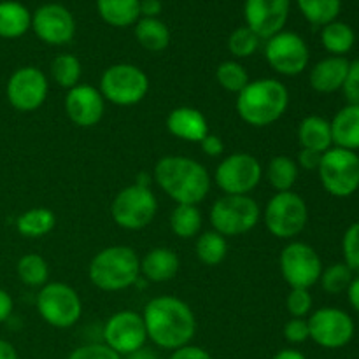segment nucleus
Wrapping results in <instances>:
<instances>
[{
  "instance_id": "nucleus-1",
  "label": "nucleus",
  "mask_w": 359,
  "mask_h": 359,
  "mask_svg": "<svg viewBox=\"0 0 359 359\" xmlns=\"http://www.w3.org/2000/svg\"><path fill=\"white\" fill-rule=\"evenodd\" d=\"M147 340L165 351H175L191 344L196 335V318L193 309L177 297H156L142 312Z\"/></svg>"
},
{
  "instance_id": "nucleus-2",
  "label": "nucleus",
  "mask_w": 359,
  "mask_h": 359,
  "mask_svg": "<svg viewBox=\"0 0 359 359\" xmlns=\"http://www.w3.org/2000/svg\"><path fill=\"white\" fill-rule=\"evenodd\" d=\"M153 179L175 203L198 205L210 191V175L200 161L188 156L168 154L154 165Z\"/></svg>"
},
{
  "instance_id": "nucleus-3",
  "label": "nucleus",
  "mask_w": 359,
  "mask_h": 359,
  "mask_svg": "<svg viewBox=\"0 0 359 359\" xmlns=\"http://www.w3.org/2000/svg\"><path fill=\"white\" fill-rule=\"evenodd\" d=\"M235 107L242 121L249 126L265 128L286 114L290 107V91L286 84L273 77L249 81L248 86L237 95Z\"/></svg>"
},
{
  "instance_id": "nucleus-4",
  "label": "nucleus",
  "mask_w": 359,
  "mask_h": 359,
  "mask_svg": "<svg viewBox=\"0 0 359 359\" xmlns=\"http://www.w3.org/2000/svg\"><path fill=\"white\" fill-rule=\"evenodd\" d=\"M88 277L100 291L116 293L128 290L140 279V258L128 245H109L93 256Z\"/></svg>"
},
{
  "instance_id": "nucleus-5",
  "label": "nucleus",
  "mask_w": 359,
  "mask_h": 359,
  "mask_svg": "<svg viewBox=\"0 0 359 359\" xmlns=\"http://www.w3.org/2000/svg\"><path fill=\"white\" fill-rule=\"evenodd\" d=\"M262 209L249 195H223L212 203L209 221L223 237H238L258 226Z\"/></svg>"
},
{
  "instance_id": "nucleus-6",
  "label": "nucleus",
  "mask_w": 359,
  "mask_h": 359,
  "mask_svg": "<svg viewBox=\"0 0 359 359\" xmlns=\"http://www.w3.org/2000/svg\"><path fill=\"white\" fill-rule=\"evenodd\" d=\"M98 90L105 102L119 107H130L147 97L149 77L133 63H114L104 70Z\"/></svg>"
},
{
  "instance_id": "nucleus-7",
  "label": "nucleus",
  "mask_w": 359,
  "mask_h": 359,
  "mask_svg": "<svg viewBox=\"0 0 359 359\" xmlns=\"http://www.w3.org/2000/svg\"><path fill=\"white\" fill-rule=\"evenodd\" d=\"M263 221L273 237L291 241L307 226L309 207L298 193H276L263 210Z\"/></svg>"
},
{
  "instance_id": "nucleus-8",
  "label": "nucleus",
  "mask_w": 359,
  "mask_h": 359,
  "mask_svg": "<svg viewBox=\"0 0 359 359\" xmlns=\"http://www.w3.org/2000/svg\"><path fill=\"white\" fill-rule=\"evenodd\" d=\"M156 212L158 200L147 186H126L111 203L112 221L128 231H139L149 226L156 217Z\"/></svg>"
},
{
  "instance_id": "nucleus-9",
  "label": "nucleus",
  "mask_w": 359,
  "mask_h": 359,
  "mask_svg": "<svg viewBox=\"0 0 359 359\" xmlns=\"http://www.w3.org/2000/svg\"><path fill=\"white\" fill-rule=\"evenodd\" d=\"M37 312L46 325L67 330L77 325L83 316L79 293L65 283H48L37 293Z\"/></svg>"
},
{
  "instance_id": "nucleus-10",
  "label": "nucleus",
  "mask_w": 359,
  "mask_h": 359,
  "mask_svg": "<svg viewBox=\"0 0 359 359\" xmlns=\"http://www.w3.org/2000/svg\"><path fill=\"white\" fill-rule=\"evenodd\" d=\"M318 174L330 195L347 198L359 189V154L342 147H330L323 153Z\"/></svg>"
},
{
  "instance_id": "nucleus-11",
  "label": "nucleus",
  "mask_w": 359,
  "mask_h": 359,
  "mask_svg": "<svg viewBox=\"0 0 359 359\" xmlns=\"http://www.w3.org/2000/svg\"><path fill=\"white\" fill-rule=\"evenodd\" d=\"M263 177V167L249 153H233L223 158L214 172V182L224 195H249L258 188Z\"/></svg>"
},
{
  "instance_id": "nucleus-12",
  "label": "nucleus",
  "mask_w": 359,
  "mask_h": 359,
  "mask_svg": "<svg viewBox=\"0 0 359 359\" xmlns=\"http://www.w3.org/2000/svg\"><path fill=\"white\" fill-rule=\"evenodd\" d=\"M279 266L283 279L290 287L311 290L319 283L323 273L321 256L312 245L293 241L280 251Z\"/></svg>"
},
{
  "instance_id": "nucleus-13",
  "label": "nucleus",
  "mask_w": 359,
  "mask_h": 359,
  "mask_svg": "<svg viewBox=\"0 0 359 359\" xmlns=\"http://www.w3.org/2000/svg\"><path fill=\"white\" fill-rule=\"evenodd\" d=\"M309 321V333L311 340L323 349H342L349 346L354 339L353 318L346 311L337 307H321L311 314Z\"/></svg>"
},
{
  "instance_id": "nucleus-14",
  "label": "nucleus",
  "mask_w": 359,
  "mask_h": 359,
  "mask_svg": "<svg viewBox=\"0 0 359 359\" xmlns=\"http://www.w3.org/2000/svg\"><path fill=\"white\" fill-rule=\"evenodd\" d=\"M102 339L109 349L118 353L121 358H128L137 351L144 349L147 332L142 314L135 311H119L112 314L105 321Z\"/></svg>"
},
{
  "instance_id": "nucleus-15",
  "label": "nucleus",
  "mask_w": 359,
  "mask_h": 359,
  "mask_svg": "<svg viewBox=\"0 0 359 359\" xmlns=\"http://www.w3.org/2000/svg\"><path fill=\"white\" fill-rule=\"evenodd\" d=\"M266 63L279 76L293 77L304 72L311 60V51L304 39L294 32L283 30L266 39Z\"/></svg>"
},
{
  "instance_id": "nucleus-16",
  "label": "nucleus",
  "mask_w": 359,
  "mask_h": 359,
  "mask_svg": "<svg viewBox=\"0 0 359 359\" xmlns=\"http://www.w3.org/2000/svg\"><path fill=\"white\" fill-rule=\"evenodd\" d=\"M48 93V77L34 65H25L14 70L6 84L7 100L20 112H34L41 109Z\"/></svg>"
},
{
  "instance_id": "nucleus-17",
  "label": "nucleus",
  "mask_w": 359,
  "mask_h": 359,
  "mask_svg": "<svg viewBox=\"0 0 359 359\" xmlns=\"http://www.w3.org/2000/svg\"><path fill=\"white\" fill-rule=\"evenodd\" d=\"M32 30L46 44L63 46L76 35V20L62 4H44L32 14Z\"/></svg>"
},
{
  "instance_id": "nucleus-18",
  "label": "nucleus",
  "mask_w": 359,
  "mask_h": 359,
  "mask_svg": "<svg viewBox=\"0 0 359 359\" xmlns=\"http://www.w3.org/2000/svg\"><path fill=\"white\" fill-rule=\"evenodd\" d=\"M291 0H245V27L251 28L262 41L284 30L290 18Z\"/></svg>"
},
{
  "instance_id": "nucleus-19",
  "label": "nucleus",
  "mask_w": 359,
  "mask_h": 359,
  "mask_svg": "<svg viewBox=\"0 0 359 359\" xmlns=\"http://www.w3.org/2000/svg\"><path fill=\"white\" fill-rule=\"evenodd\" d=\"M67 118L81 128H91L104 118L105 100L100 90L91 84H77L67 91L65 97Z\"/></svg>"
},
{
  "instance_id": "nucleus-20",
  "label": "nucleus",
  "mask_w": 359,
  "mask_h": 359,
  "mask_svg": "<svg viewBox=\"0 0 359 359\" xmlns=\"http://www.w3.org/2000/svg\"><path fill=\"white\" fill-rule=\"evenodd\" d=\"M167 130L186 142H198L209 133V123L202 111L189 105H181L168 112Z\"/></svg>"
},
{
  "instance_id": "nucleus-21",
  "label": "nucleus",
  "mask_w": 359,
  "mask_h": 359,
  "mask_svg": "<svg viewBox=\"0 0 359 359\" xmlns=\"http://www.w3.org/2000/svg\"><path fill=\"white\" fill-rule=\"evenodd\" d=\"M351 62L344 56H328L312 67L309 83L318 93H335L342 90L349 74Z\"/></svg>"
},
{
  "instance_id": "nucleus-22",
  "label": "nucleus",
  "mask_w": 359,
  "mask_h": 359,
  "mask_svg": "<svg viewBox=\"0 0 359 359\" xmlns=\"http://www.w3.org/2000/svg\"><path fill=\"white\" fill-rule=\"evenodd\" d=\"M181 269L177 252L170 248H154L140 258V276L149 283L161 284L174 279Z\"/></svg>"
},
{
  "instance_id": "nucleus-23",
  "label": "nucleus",
  "mask_w": 359,
  "mask_h": 359,
  "mask_svg": "<svg viewBox=\"0 0 359 359\" xmlns=\"http://www.w3.org/2000/svg\"><path fill=\"white\" fill-rule=\"evenodd\" d=\"M330 125L333 146L349 151L359 149V107L347 104L333 116Z\"/></svg>"
},
{
  "instance_id": "nucleus-24",
  "label": "nucleus",
  "mask_w": 359,
  "mask_h": 359,
  "mask_svg": "<svg viewBox=\"0 0 359 359\" xmlns=\"http://www.w3.org/2000/svg\"><path fill=\"white\" fill-rule=\"evenodd\" d=\"M298 142L300 149L318 151V153H326L330 147H333L332 125L323 116H307L298 125Z\"/></svg>"
},
{
  "instance_id": "nucleus-25",
  "label": "nucleus",
  "mask_w": 359,
  "mask_h": 359,
  "mask_svg": "<svg viewBox=\"0 0 359 359\" xmlns=\"http://www.w3.org/2000/svg\"><path fill=\"white\" fill-rule=\"evenodd\" d=\"M32 28V13L16 0H0V39H20Z\"/></svg>"
},
{
  "instance_id": "nucleus-26",
  "label": "nucleus",
  "mask_w": 359,
  "mask_h": 359,
  "mask_svg": "<svg viewBox=\"0 0 359 359\" xmlns=\"http://www.w3.org/2000/svg\"><path fill=\"white\" fill-rule=\"evenodd\" d=\"M102 20L114 28L132 27L140 18V0H97Z\"/></svg>"
},
{
  "instance_id": "nucleus-27",
  "label": "nucleus",
  "mask_w": 359,
  "mask_h": 359,
  "mask_svg": "<svg viewBox=\"0 0 359 359\" xmlns=\"http://www.w3.org/2000/svg\"><path fill=\"white\" fill-rule=\"evenodd\" d=\"M135 39L147 51L160 53L170 44V30L160 18H139L135 23Z\"/></svg>"
},
{
  "instance_id": "nucleus-28",
  "label": "nucleus",
  "mask_w": 359,
  "mask_h": 359,
  "mask_svg": "<svg viewBox=\"0 0 359 359\" xmlns=\"http://www.w3.org/2000/svg\"><path fill=\"white\" fill-rule=\"evenodd\" d=\"M56 226V216L46 207H34L21 214L16 221L18 233L27 238H41L51 233Z\"/></svg>"
},
{
  "instance_id": "nucleus-29",
  "label": "nucleus",
  "mask_w": 359,
  "mask_h": 359,
  "mask_svg": "<svg viewBox=\"0 0 359 359\" xmlns=\"http://www.w3.org/2000/svg\"><path fill=\"white\" fill-rule=\"evenodd\" d=\"M265 175L269 184L276 189V193L293 191V186L298 181V165L291 156L279 154L269 161Z\"/></svg>"
},
{
  "instance_id": "nucleus-30",
  "label": "nucleus",
  "mask_w": 359,
  "mask_h": 359,
  "mask_svg": "<svg viewBox=\"0 0 359 359\" xmlns=\"http://www.w3.org/2000/svg\"><path fill=\"white\" fill-rule=\"evenodd\" d=\"M203 217L198 205H186V203H175L174 210L170 212V228L175 237L182 241H189L200 235Z\"/></svg>"
},
{
  "instance_id": "nucleus-31",
  "label": "nucleus",
  "mask_w": 359,
  "mask_h": 359,
  "mask_svg": "<svg viewBox=\"0 0 359 359\" xmlns=\"http://www.w3.org/2000/svg\"><path fill=\"white\" fill-rule=\"evenodd\" d=\"M195 252L200 263L207 266H217L224 262L228 255V242L226 237L214 230L202 231L196 237Z\"/></svg>"
},
{
  "instance_id": "nucleus-32",
  "label": "nucleus",
  "mask_w": 359,
  "mask_h": 359,
  "mask_svg": "<svg viewBox=\"0 0 359 359\" xmlns=\"http://www.w3.org/2000/svg\"><path fill=\"white\" fill-rule=\"evenodd\" d=\"M321 42L326 51L332 53V56H344L353 49L356 35L349 25L335 20L323 27Z\"/></svg>"
},
{
  "instance_id": "nucleus-33",
  "label": "nucleus",
  "mask_w": 359,
  "mask_h": 359,
  "mask_svg": "<svg viewBox=\"0 0 359 359\" xmlns=\"http://www.w3.org/2000/svg\"><path fill=\"white\" fill-rule=\"evenodd\" d=\"M51 77L60 88H65L67 91L76 88L81 84V76H83V65H81L79 58L70 53H62V55L55 56L51 62Z\"/></svg>"
},
{
  "instance_id": "nucleus-34",
  "label": "nucleus",
  "mask_w": 359,
  "mask_h": 359,
  "mask_svg": "<svg viewBox=\"0 0 359 359\" xmlns=\"http://www.w3.org/2000/svg\"><path fill=\"white\" fill-rule=\"evenodd\" d=\"M18 277L25 286L42 287L49 283V265L41 255H25L18 259Z\"/></svg>"
},
{
  "instance_id": "nucleus-35",
  "label": "nucleus",
  "mask_w": 359,
  "mask_h": 359,
  "mask_svg": "<svg viewBox=\"0 0 359 359\" xmlns=\"http://www.w3.org/2000/svg\"><path fill=\"white\" fill-rule=\"evenodd\" d=\"M297 4L305 20L316 27L335 21L342 9V0H297Z\"/></svg>"
},
{
  "instance_id": "nucleus-36",
  "label": "nucleus",
  "mask_w": 359,
  "mask_h": 359,
  "mask_svg": "<svg viewBox=\"0 0 359 359\" xmlns=\"http://www.w3.org/2000/svg\"><path fill=\"white\" fill-rule=\"evenodd\" d=\"M216 81L223 90L230 91V93H241L245 86L249 84V74L242 63L237 60H228L217 65L216 69Z\"/></svg>"
},
{
  "instance_id": "nucleus-37",
  "label": "nucleus",
  "mask_w": 359,
  "mask_h": 359,
  "mask_svg": "<svg viewBox=\"0 0 359 359\" xmlns=\"http://www.w3.org/2000/svg\"><path fill=\"white\" fill-rule=\"evenodd\" d=\"M354 279V272L346 263H333L328 269H323L321 273V287L328 294H340L347 291Z\"/></svg>"
},
{
  "instance_id": "nucleus-38",
  "label": "nucleus",
  "mask_w": 359,
  "mask_h": 359,
  "mask_svg": "<svg viewBox=\"0 0 359 359\" xmlns=\"http://www.w3.org/2000/svg\"><path fill=\"white\" fill-rule=\"evenodd\" d=\"M262 39L255 34L249 27H238L228 37V51L235 58H249L259 49Z\"/></svg>"
},
{
  "instance_id": "nucleus-39",
  "label": "nucleus",
  "mask_w": 359,
  "mask_h": 359,
  "mask_svg": "<svg viewBox=\"0 0 359 359\" xmlns=\"http://www.w3.org/2000/svg\"><path fill=\"white\" fill-rule=\"evenodd\" d=\"M344 263L359 276V221L351 224L342 238Z\"/></svg>"
},
{
  "instance_id": "nucleus-40",
  "label": "nucleus",
  "mask_w": 359,
  "mask_h": 359,
  "mask_svg": "<svg viewBox=\"0 0 359 359\" xmlns=\"http://www.w3.org/2000/svg\"><path fill=\"white\" fill-rule=\"evenodd\" d=\"M314 307V300L309 290H302V287H291L286 298V309L290 312L291 318H305L312 312Z\"/></svg>"
},
{
  "instance_id": "nucleus-41",
  "label": "nucleus",
  "mask_w": 359,
  "mask_h": 359,
  "mask_svg": "<svg viewBox=\"0 0 359 359\" xmlns=\"http://www.w3.org/2000/svg\"><path fill=\"white\" fill-rule=\"evenodd\" d=\"M67 359H125V358H121L118 353L109 349V347L102 342V344H86V346L77 347V349H74L72 353L67 356Z\"/></svg>"
},
{
  "instance_id": "nucleus-42",
  "label": "nucleus",
  "mask_w": 359,
  "mask_h": 359,
  "mask_svg": "<svg viewBox=\"0 0 359 359\" xmlns=\"http://www.w3.org/2000/svg\"><path fill=\"white\" fill-rule=\"evenodd\" d=\"M284 339L291 346H300V344L307 342L311 339L309 333V321L305 318H291L290 321L284 325Z\"/></svg>"
},
{
  "instance_id": "nucleus-43",
  "label": "nucleus",
  "mask_w": 359,
  "mask_h": 359,
  "mask_svg": "<svg viewBox=\"0 0 359 359\" xmlns=\"http://www.w3.org/2000/svg\"><path fill=\"white\" fill-rule=\"evenodd\" d=\"M342 90L347 98V104L359 107V60L351 63L349 74H347L346 84H344Z\"/></svg>"
},
{
  "instance_id": "nucleus-44",
  "label": "nucleus",
  "mask_w": 359,
  "mask_h": 359,
  "mask_svg": "<svg viewBox=\"0 0 359 359\" xmlns=\"http://www.w3.org/2000/svg\"><path fill=\"white\" fill-rule=\"evenodd\" d=\"M168 359H214V358L210 356V353H207L203 347L188 344V346L172 351L170 358Z\"/></svg>"
},
{
  "instance_id": "nucleus-45",
  "label": "nucleus",
  "mask_w": 359,
  "mask_h": 359,
  "mask_svg": "<svg viewBox=\"0 0 359 359\" xmlns=\"http://www.w3.org/2000/svg\"><path fill=\"white\" fill-rule=\"evenodd\" d=\"M200 147H202L203 153L207 154V156L210 158H216V156H221L224 151V144L223 140L219 139L217 135H214V133H207L205 137H203L202 140H200Z\"/></svg>"
},
{
  "instance_id": "nucleus-46",
  "label": "nucleus",
  "mask_w": 359,
  "mask_h": 359,
  "mask_svg": "<svg viewBox=\"0 0 359 359\" xmlns=\"http://www.w3.org/2000/svg\"><path fill=\"white\" fill-rule=\"evenodd\" d=\"M323 153H318V151H311V149H300L298 153V160L297 165L298 168H304V170H318L319 163H321Z\"/></svg>"
},
{
  "instance_id": "nucleus-47",
  "label": "nucleus",
  "mask_w": 359,
  "mask_h": 359,
  "mask_svg": "<svg viewBox=\"0 0 359 359\" xmlns=\"http://www.w3.org/2000/svg\"><path fill=\"white\" fill-rule=\"evenodd\" d=\"M14 311V302L11 298V294L6 290L0 287V325L6 321H9V318L13 316Z\"/></svg>"
},
{
  "instance_id": "nucleus-48",
  "label": "nucleus",
  "mask_w": 359,
  "mask_h": 359,
  "mask_svg": "<svg viewBox=\"0 0 359 359\" xmlns=\"http://www.w3.org/2000/svg\"><path fill=\"white\" fill-rule=\"evenodd\" d=\"M163 11L161 0H140V18H158Z\"/></svg>"
},
{
  "instance_id": "nucleus-49",
  "label": "nucleus",
  "mask_w": 359,
  "mask_h": 359,
  "mask_svg": "<svg viewBox=\"0 0 359 359\" xmlns=\"http://www.w3.org/2000/svg\"><path fill=\"white\" fill-rule=\"evenodd\" d=\"M347 298H349V304L354 311L359 312V276H356L351 283V286L347 287Z\"/></svg>"
},
{
  "instance_id": "nucleus-50",
  "label": "nucleus",
  "mask_w": 359,
  "mask_h": 359,
  "mask_svg": "<svg viewBox=\"0 0 359 359\" xmlns=\"http://www.w3.org/2000/svg\"><path fill=\"white\" fill-rule=\"evenodd\" d=\"M0 359H18V353L13 344L4 339H0Z\"/></svg>"
},
{
  "instance_id": "nucleus-51",
  "label": "nucleus",
  "mask_w": 359,
  "mask_h": 359,
  "mask_svg": "<svg viewBox=\"0 0 359 359\" xmlns=\"http://www.w3.org/2000/svg\"><path fill=\"white\" fill-rule=\"evenodd\" d=\"M272 359H307L304 353L297 349H280L279 353H276Z\"/></svg>"
},
{
  "instance_id": "nucleus-52",
  "label": "nucleus",
  "mask_w": 359,
  "mask_h": 359,
  "mask_svg": "<svg viewBox=\"0 0 359 359\" xmlns=\"http://www.w3.org/2000/svg\"><path fill=\"white\" fill-rule=\"evenodd\" d=\"M128 359H158L156 354L151 353V351H147L146 347L140 351H137L135 354H132V356H128Z\"/></svg>"
}]
</instances>
